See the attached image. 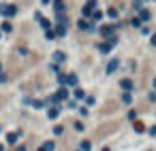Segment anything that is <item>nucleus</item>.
<instances>
[{
	"instance_id": "1",
	"label": "nucleus",
	"mask_w": 156,
	"mask_h": 151,
	"mask_svg": "<svg viewBox=\"0 0 156 151\" xmlns=\"http://www.w3.org/2000/svg\"><path fill=\"white\" fill-rule=\"evenodd\" d=\"M0 13H2L4 17H15L17 9H15V7H7V4H0Z\"/></svg>"
},
{
	"instance_id": "2",
	"label": "nucleus",
	"mask_w": 156,
	"mask_h": 151,
	"mask_svg": "<svg viewBox=\"0 0 156 151\" xmlns=\"http://www.w3.org/2000/svg\"><path fill=\"white\" fill-rule=\"evenodd\" d=\"M94 9H96V0H88V4L83 7V15H86V17H90Z\"/></svg>"
},
{
	"instance_id": "3",
	"label": "nucleus",
	"mask_w": 156,
	"mask_h": 151,
	"mask_svg": "<svg viewBox=\"0 0 156 151\" xmlns=\"http://www.w3.org/2000/svg\"><path fill=\"white\" fill-rule=\"evenodd\" d=\"M118 64H120V60H118V58H114V60H111L109 64H107V74L116 72V70H118Z\"/></svg>"
},
{
	"instance_id": "4",
	"label": "nucleus",
	"mask_w": 156,
	"mask_h": 151,
	"mask_svg": "<svg viewBox=\"0 0 156 151\" xmlns=\"http://www.w3.org/2000/svg\"><path fill=\"white\" fill-rule=\"evenodd\" d=\"M120 85L124 87V91H131V89H133V81H131V79H122Z\"/></svg>"
},
{
	"instance_id": "5",
	"label": "nucleus",
	"mask_w": 156,
	"mask_h": 151,
	"mask_svg": "<svg viewBox=\"0 0 156 151\" xmlns=\"http://www.w3.org/2000/svg\"><path fill=\"white\" fill-rule=\"evenodd\" d=\"M114 43H116V39L111 41V43H103V45H99V49L103 51V53H109V49H111V45H114Z\"/></svg>"
},
{
	"instance_id": "6",
	"label": "nucleus",
	"mask_w": 156,
	"mask_h": 151,
	"mask_svg": "<svg viewBox=\"0 0 156 151\" xmlns=\"http://www.w3.org/2000/svg\"><path fill=\"white\" fill-rule=\"evenodd\" d=\"M39 151H53V143L51 141H47V143H43L41 147H39Z\"/></svg>"
},
{
	"instance_id": "7",
	"label": "nucleus",
	"mask_w": 156,
	"mask_h": 151,
	"mask_svg": "<svg viewBox=\"0 0 156 151\" xmlns=\"http://www.w3.org/2000/svg\"><path fill=\"white\" fill-rule=\"evenodd\" d=\"M66 85L68 87H75V85H77V77H75V74H68L66 77Z\"/></svg>"
},
{
	"instance_id": "8",
	"label": "nucleus",
	"mask_w": 156,
	"mask_h": 151,
	"mask_svg": "<svg viewBox=\"0 0 156 151\" xmlns=\"http://www.w3.org/2000/svg\"><path fill=\"white\" fill-rule=\"evenodd\" d=\"M17 138H19V132H11V134H7V143H11V145L17 141Z\"/></svg>"
},
{
	"instance_id": "9",
	"label": "nucleus",
	"mask_w": 156,
	"mask_h": 151,
	"mask_svg": "<svg viewBox=\"0 0 156 151\" xmlns=\"http://www.w3.org/2000/svg\"><path fill=\"white\" fill-rule=\"evenodd\" d=\"M101 34H103V36L114 34V28H111V26H103V28H101Z\"/></svg>"
},
{
	"instance_id": "10",
	"label": "nucleus",
	"mask_w": 156,
	"mask_h": 151,
	"mask_svg": "<svg viewBox=\"0 0 156 151\" xmlns=\"http://www.w3.org/2000/svg\"><path fill=\"white\" fill-rule=\"evenodd\" d=\"M148 19H150V11L143 9L141 13H139V21H148Z\"/></svg>"
},
{
	"instance_id": "11",
	"label": "nucleus",
	"mask_w": 156,
	"mask_h": 151,
	"mask_svg": "<svg viewBox=\"0 0 156 151\" xmlns=\"http://www.w3.org/2000/svg\"><path fill=\"white\" fill-rule=\"evenodd\" d=\"M64 32H66V24H60L56 28V36H64Z\"/></svg>"
},
{
	"instance_id": "12",
	"label": "nucleus",
	"mask_w": 156,
	"mask_h": 151,
	"mask_svg": "<svg viewBox=\"0 0 156 151\" xmlns=\"http://www.w3.org/2000/svg\"><path fill=\"white\" fill-rule=\"evenodd\" d=\"M90 19H92V21H99V19H103V13H101V11H94V13L90 15Z\"/></svg>"
},
{
	"instance_id": "13",
	"label": "nucleus",
	"mask_w": 156,
	"mask_h": 151,
	"mask_svg": "<svg viewBox=\"0 0 156 151\" xmlns=\"http://www.w3.org/2000/svg\"><path fill=\"white\" fill-rule=\"evenodd\" d=\"M56 96H58V100H64V98H66L68 94H66V89H64V87H60V89H58V94H56Z\"/></svg>"
},
{
	"instance_id": "14",
	"label": "nucleus",
	"mask_w": 156,
	"mask_h": 151,
	"mask_svg": "<svg viewBox=\"0 0 156 151\" xmlns=\"http://www.w3.org/2000/svg\"><path fill=\"white\" fill-rule=\"evenodd\" d=\"M58 113H60V109H58V106H51V109H49V117H51V119H56Z\"/></svg>"
},
{
	"instance_id": "15",
	"label": "nucleus",
	"mask_w": 156,
	"mask_h": 151,
	"mask_svg": "<svg viewBox=\"0 0 156 151\" xmlns=\"http://www.w3.org/2000/svg\"><path fill=\"white\" fill-rule=\"evenodd\" d=\"M135 130H137V132H143L146 128H143V123H141V121H135Z\"/></svg>"
},
{
	"instance_id": "16",
	"label": "nucleus",
	"mask_w": 156,
	"mask_h": 151,
	"mask_svg": "<svg viewBox=\"0 0 156 151\" xmlns=\"http://www.w3.org/2000/svg\"><path fill=\"white\" fill-rule=\"evenodd\" d=\"M122 102H126V104H131V102H133L131 94H124V96H122Z\"/></svg>"
},
{
	"instance_id": "17",
	"label": "nucleus",
	"mask_w": 156,
	"mask_h": 151,
	"mask_svg": "<svg viewBox=\"0 0 156 151\" xmlns=\"http://www.w3.org/2000/svg\"><path fill=\"white\" fill-rule=\"evenodd\" d=\"M107 15H109V19H116V9H109V11H107Z\"/></svg>"
},
{
	"instance_id": "18",
	"label": "nucleus",
	"mask_w": 156,
	"mask_h": 151,
	"mask_svg": "<svg viewBox=\"0 0 156 151\" xmlns=\"http://www.w3.org/2000/svg\"><path fill=\"white\" fill-rule=\"evenodd\" d=\"M90 147H92V145H90L88 141H83V143H81V149H83V151H90Z\"/></svg>"
},
{
	"instance_id": "19",
	"label": "nucleus",
	"mask_w": 156,
	"mask_h": 151,
	"mask_svg": "<svg viewBox=\"0 0 156 151\" xmlns=\"http://www.w3.org/2000/svg\"><path fill=\"white\" fill-rule=\"evenodd\" d=\"M53 58H56V62H62V60H64V53H56Z\"/></svg>"
},
{
	"instance_id": "20",
	"label": "nucleus",
	"mask_w": 156,
	"mask_h": 151,
	"mask_svg": "<svg viewBox=\"0 0 156 151\" xmlns=\"http://www.w3.org/2000/svg\"><path fill=\"white\" fill-rule=\"evenodd\" d=\"M64 130H62V126H56V128H53V134H62Z\"/></svg>"
},
{
	"instance_id": "21",
	"label": "nucleus",
	"mask_w": 156,
	"mask_h": 151,
	"mask_svg": "<svg viewBox=\"0 0 156 151\" xmlns=\"http://www.w3.org/2000/svg\"><path fill=\"white\" fill-rule=\"evenodd\" d=\"M75 98H83V91L81 89H75Z\"/></svg>"
},
{
	"instance_id": "22",
	"label": "nucleus",
	"mask_w": 156,
	"mask_h": 151,
	"mask_svg": "<svg viewBox=\"0 0 156 151\" xmlns=\"http://www.w3.org/2000/svg\"><path fill=\"white\" fill-rule=\"evenodd\" d=\"M2 30L4 32H11V24H2Z\"/></svg>"
},
{
	"instance_id": "23",
	"label": "nucleus",
	"mask_w": 156,
	"mask_h": 151,
	"mask_svg": "<svg viewBox=\"0 0 156 151\" xmlns=\"http://www.w3.org/2000/svg\"><path fill=\"white\" fill-rule=\"evenodd\" d=\"M150 134H152V136H156V126H152V128H150Z\"/></svg>"
},
{
	"instance_id": "24",
	"label": "nucleus",
	"mask_w": 156,
	"mask_h": 151,
	"mask_svg": "<svg viewBox=\"0 0 156 151\" xmlns=\"http://www.w3.org/2000/svg\"><path fill=\"white\" fill-rule=\"evenodd\" d=\"M152 45H154V47H156V34H154V36H152Z\"/></svg>"
},
{
	"instance_id": "25",
	"label": "nucleus",
	"mask_w": 156,
	"mask_h": 151,
	"mask_svg": "<svg viewBox=\"0 0 156 151\" xmlns=\"http://www.w3.org/2000/svg\"><path fill=\"white\" fill-rule=\"evenodd\" d=\"M15 151H26V147H17V149H15Z\"/></svg>"
},
{
	"instance_id": "26",
	"label": "nucleus",
	"mask_w": 156,
	"mask_h": 151,
	"mask_svg": "<svg viewBox=\"0 0 156 151\" xmlns=\"http://www.w3.org/2000/svg\"><path fill=\"white\" fill-rule=\"evenodd\" d=\"M41 2H43V4H47V2H49V0H41Z\"/></svg>"
},
{
	"instance_id": "27",
	"label": "nucleus",
	"mask_w": 156,
	"mask_h": 151,
	"mask_svg": "<svg viewBox=\"0 0 156 151\" xmlns=\"http://www.w3.org/2000/svg\"><path fill=\"white\" fill-rule=\"evenodd\" d=\"M0 151H4V147H2V145H0Z\"/></svg>"
},
{
	"instance_id": "28",
	"label": "nucleus",
	"mask_w": 156,
	"mask_h": 151,
	"mask_svg": "<svg viewBox=\"0 0 156 151\" xmlns=\"http://www.w3.org/2000/svg\"><path fill=\"white\" fill-rule=\"evenodd\" d=\"M154 87H156V79H154Z\"/></svg>"
},
{
	"instance_id": "29",
	"label": "nucleus",
	"mask_w": 156,
	"mask_h": 151,
	"mask_svg": "<svg viewBox=\"0 0 156 151\" xmlns=\"http://www.w3.org/2000/svg\"><path fill=\"white\" fill-rule=\"evenodd\" d=\"M56 2H62V0H56Z\"/></svg>"
}]
</instances>
